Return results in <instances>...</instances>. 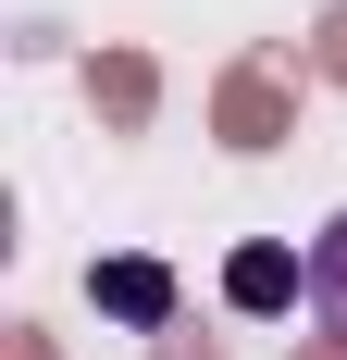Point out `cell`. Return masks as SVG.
Instances as JSON below:
<instances>
[{"label":"cell","mask_w":347,"mask_h":360,"mask_svg":"<svg viewBox=\"0 0 347 360\" xmlns=\"http://www.w3.org/2000/svg\"><path fill=\"white\" fill-rule=\"evenodd\" d=\"M298 311H310V323H322V335L347 348V212H335V224L310 236V286H298Z\"/></svg>","instance_id":"obj_1"},{"label":"cell","mask_w":347,"mask_h":360,"mask_svg":"<svg viewBox=\"0 0 347 360\" xmlns=\"http://www.w3.org/2000/svg\"><path fill=\"white\" fill-rule=\"evenodd\" d=\"M298 286H310V261H285V249H236V274H223L236 311H273V298H298Z\"/></svg>","instance_id":"obj_2"},{"label":"cell","mask_w":347,"mask_h":360,"mask_svg":"<svg viewBox=\"0 0 347 360\" xmlns=\"http://www.w3.org/2000/svg\"><path fill=\"white\" fill-rule=\"evenodd\" d=\"M100 298H112V311H137V323H162V274H149V261H112V274H100Z\"/></svg>","instance_id":"obj_3"}]
</instances>
